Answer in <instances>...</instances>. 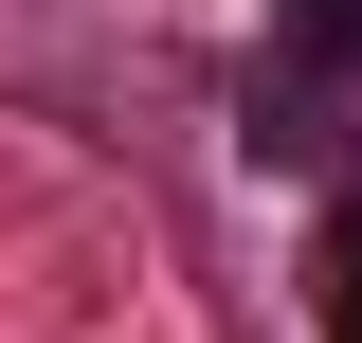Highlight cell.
Listing matches in <instances>:
<instances>
[{
    "label": "cell",
    "instance_id": "cell-1",
    "mask_svg": "<svg viewBox=\"0 0 362 343\" xmlns=\"http://www.w3.org/2000/svg\"><path fill=\"white\" fill-rule=\"evenodd\" d=\"M308 289H326V343H362V181L326 199V253H308Z\"/></svg>",
    "mask_w": 362,
    "mask_h": 343
},
{
    "label": "cell",
    "instance_id": "cell-2",
    "mask_svg": "<svg viewBox=\"0 0 362 343\" xmlns=\"http://www.w3.org/2000/svg\"><path fill=\"white\" fill-rule=\"evenodd\" d=\"M290 37H308V73H344V90H362V0H290Z\"/></svg>",
    "mask_w": 362,
    "mask_h": 343
}]
</instances>
